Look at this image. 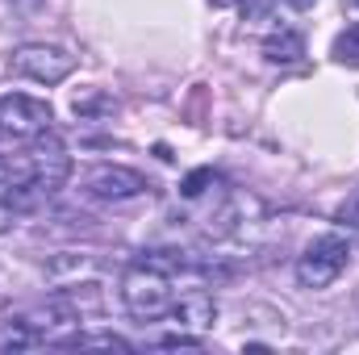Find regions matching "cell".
Returning a JSON list of instances; mask_svg holds the SVG:
<instances>
[{"label":"cell","mask_w":359,"mask_h":355,"mask_svg":"<svg viewBox=\"0 0 359 355\" xmlns=\"http://www.w3.org/2000/svg\"><path fill=\"white\" fill-rule=\"evenodd\" d=\"M13 213H17V209H13L8 201H0V230H8V222H13Z\"/></svg>","instance_id":"12"},{"label":"cell","mask_w":359,"mask_h":355,"mask_svg":"<svg viewBox=\"0 0 359 355\" xmlns=\"http://www.w3.org/2000/svg\"><path fill=\"white\" fill-rule=\"evenodd\" d=\"M25 180H34L29 155H0V188H17Z\"/></svg>","instance_id":"8"},{"label":"cell","mask_w":359,"mask_h":355,"mask_svg":"<svg viewBox=\"0 0 359 355\" xmlns=\"http://www.w3.org/2000/svg\"><path fill=\"white\" fill-rule=\"evenodd\" d=\"M301 55H305V38H301L297 29H288V25L271 29L268 38H264V59H268V63L288 67V63H297Z\"/></svg>","instance_id":"7"},{"label":"cell","mask_w":359,"mask_h":355,"mask_svg":"<svg viewBox=\"0 0 359 355\" xmlns=\"http://www.w3.org/2000/svg\"><path fill=\"white\" fill-rule=\"evenodd\" d=\"M351 264V243L343 234H318L297 255V280L301 288H330Z\"/></svg>","instance_id":"2"},{"label":"cell","mask_w":359,"mask_h":355,"mask_svg":"<svg viewBox=\"0 0 359 355\" xmlns=\"http://www.w3.org/2000/svg\"><path fill=\"white\" fill-rule=\"evenodd\" d=\"M172 318H176L180 326L209 330L217 322V301L205 288H184V293H176V301H172Z\"/></svg>","instance_id":"6"},{"label":"cell","mask_w":359,"mask_h":355,"mask_svg":"<svg viewBox=\"0 0 359 355\" xmlns=\"http://www.w3.org/2000/svg\"><path fill=\"white\" fill-rule=\"evenodd\" d=\"M334 59L347 63V67H359V21L347 25V29L334 38Z\"/></svg>","instance_id":"9"},{"label":"cell","mask_w":359,"mask_h":355,"mask_svg":"<svg viewBox=\"0 0 359 355\" xmlns=\"http://www.w3.org/2000/svg\"><path fill=\"white\" fill-rule=\"evenodd\" d=\"M176 260H163V255H142L134 267H126L121 276V301L130 309V318L138 322H155L163 314H172V301H176Z\"/></svg>","instance_id":"1"},{"label":"cell","mask_w":359,"mask_h":355,"mask_svg":"<svg viewBox=\"0 0 359 355\" xmlns=\"http://www.w3.org/2000/svg\"><path fill=\"white\" fill-rule=\"evenodd\" d=\"M13 72L17 76H29L38 84H63L72 72H76V59L63 51V46H50V42H25L13 51Z\"/></svg>","instance_id":"3"},{"label":"cell","mask_w":359,"mask_h":355,"mask_svg":"<svg viewBox=\"0 0 359 355\" xmlns=\"http://www.w3.org/2000/svg\"><path fill=\"white\" fill-rule=\"evenodd\" d=\"M159 347H201V339H188V335H168V339H159Z\"/></svg>","instance_id":"11"},{"label":"cell","mask_w":359,"mask_h":355,"mask_svg":"<svg viewBox=\"0 0 359 355\" xmlns=\"http://www.w3.org/2000/svg\"><path fill=\"white\" fill-rule=\"evenodd\" d=\"M50 105L38 100V96H25V92H8L0 96V134H13V138H42L50 134Z\"/></svg>","instance_id":"4"},{"label":"cell","mask_w":359,"mask_h":355,"mask_svg":"<svg viewBox=\"0 0 359 355\" xmlns=\"http://www.w3.org/2000/svg\"><path fill=\"white\" fill-rule=\"evenodd\" d=\"M84 192H88V196H96V201H134V196H142V192H147V180L138 176L134 168L104 163V168L88 172V180H84Z\"/></svg>","instance_id":"5"},{"label":"cell","mask_w":359,"mask_h":355,"mask_svg":"<svg viewBox=\"0 0 359 355\" xmlns=\"http://www.w3.org/2000/svg\"><path fill=\"white\" fill-rule=\"evenodd\" d=\"M209 184H213V168H196L192 176H184V184H180V196H184V201H196Z\"/></svg>","instance_id":"10"}]
</instances>
